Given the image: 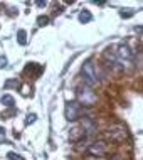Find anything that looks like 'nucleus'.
<instances>
[{
    "label": "nucleus",
    "instance_id": "1a4fd4ad",
    "mask_svg": "<svg viewBox=\"0 0 143 160\" xmlns=\"http://www.w3.org/2000/svg\"><path fill=\"white\" fill-rule=\"evenodd\" d=\"M7 157L10 158V160H24L19 153H14V152H8V153H7Z\"/></svg>",
    "mask_w": 143,
    "mask_h": 160
},
{
    "label": "nucleus",
    "instance_id": "20e7f679",
    "mask_svg": "<svg viewBox=\"0 0 143 160\" xmlns=\"http://www.w3.org/2000/svg\"><path fill=\"white\" fill-rule=\"evenodd\" d=\"M84 116V106L77 101H67L66 103V120L67 122H76L77 118Z\"/></svg>",
    "mask_w": 143,
    "mask_h": 160
},
{
    "label": "nucleus",
    "instance_id": "423d86ee",
    "mask_svg": "<svg viewBox=\"0 0 143 160\" xmlns=\"http://www.w3.org/2000/svg\"><path fill=\"white\" fill-rule=\"evenodd\" d=\"M93 20V15L89 14V10H83L79 14V22L81 24H88V22H91Z\"/></svg>",
    "mask_w": 143,
    "mask_h": 160
},
{
    "label": "nucleus",
    "instance_id": "4468645a",
    "mask_svg": "<svg viewBox=\"0 0 143 160\" xmlns=\"http://www.w3.org/2000/svg\"><path fill=\"white\" fill-rule=\"evenodd\" d=\"M113 160H120V158H113Z\"/></svg>",
    "mask_w": 143,
    "mask_h": 160
},
{
    "label": "nucleus",
    "instance_id": "0eeeda50",
    "mask_svg": "<svg viewBox=\"0 0 143 160\" xmlns=\"http://www.w3.org/2000/svg\"><path fill=\"white\" fill-rule=\"evenodd\" d=\"M0 101H2V105H5V106H8V108H12V106H14V103H15L14 98H12L10 94H3Z\"/></svg>",
    "mask_w": 143,
    "mask_h": 160
},
{
    "label": "nucleus",
    "instance_id": "ddd939ff",
    "mask_svg": "<svg viewBox=\"0 0 143 160\" xmlns=\"http://www.w3.org/2000/svg\"><path fill=\"white\" fill-rule=\"evenodd\" d=\"M0 135H5V130L3 128H0Z\"/></svg>",
    "mask_w": 143,
    "mask_h": 160
},
{
    "label": "nucleus",
    "instance_id": "6e6552de",
    "mask_svg": "<svg viewBox=\"0 0 143 160\" xmlns=\"http://www.w3.org/2000/svg\"><path fill=\"white\" fill-rule=\"evenodd\" d=\"M17 41H19V44H25L27 42V39H25V31H19L17 32Z\"/></svg>",
    "mask_w": 143,
    "mask_h": 160
},
{
    "label": "nucleus",
    "instance_id": "f257e3e1",
    "mask_svg": "<svg viewBox=\"0 0 143 160\" xmlns=\"http://www.w3.org/2000/svg\"><path fill=\"white\" fill-rule=\"evenodd\" d=\"M81 76H83L84 83L88 86H96L101 83V78H99V72L96 69V64H94L93 59H88L83 68H81Z\"/></svg>",
    "mask_w": 143,
    "mask_h": 160
},
{
    "label": "nucleus",
    "instance_id": "7ed1b4c3",
    "mask_svg": "<svg viewBox=\"0 0 143 160\" xmlns=\"http://www.w3.org/2000/svg\"><path fill=\"white\" fill-rule=\"evenodd\" d=\"M76 96H77V103L83 106H93L98 101V96L91 86H79L76 89Z\"/></svg>",
    "mask_w": 143,
    "mask_h": 160
},
{
    "label": "nucleus",
    "instance_id": "9d476101",
    "mask_svg": "<svg viewBox=\"0 0 143 160\" xmlns=\"http://www.w3.org/2000/svg\"><path fill=\"white\" fill-rule=\"evenodd\" d=\"M37 22H39V25H46L47 22H49V17H39V19H37Z\"/></svg>",
    "mask_w": 143,
    "mask_h": 160
},
{
    "label": "nucleus",
    "instance_id": "f8f14e48",
    "mask_svg": "<svg viewBox=\"0 0 143 160\" xmlns=\"http://www.w3.org/2000/svg\"><path fill=\"white\" fill-rule=\"evenodd\" d=\"M27 118H29V120H27V123H34V122H36V115H29Z\"/></svg>",
    "mask_w": 143,
    "mask_h": 160
},
{
    "label": "nucleus",
    "instance_id": "39448f33",
    "mask_svg": "<svg viewBox=\"0 0 143 160\" xmlns=\"http://www.w3.org/2000/svg\"><path fill=\"white\" fill-rule=\"evenodd\" d=\"M106 152H108V145H106V142H103V140L94 142V143L89 147V153L94 155V157H103V155H106Z\"/></svg>",
    "mask_w": 143,
    "mask_h": 160
},
{
    "label": "nucleus",
    "instance_id": "f03ea898",
    "mask_svg": "<svg viewBox=\"0 0 143 160\" xmlns=\"http://www.w3.org/2000/svg\"><path fill=\"white\" fill-rule=\"evenodd\" d=\"M94 132V123L91 122L89 118H83V122L76 123L71 130V140L72 142H77V140H83L88 135Z\"/></svg>",
    "mask_w": 143,
    "mask_h": 160
},
{
    "label": "nucleus",
    "instance_id": "9b49d317",
    "mask_svg": "<svg viewBox=\"0 0 143 160\" xmlns=\"http://www.w3.org/2000/svg\"><path fill=\"white\" fill-rule=\"evenodd\" d=\"M5 66H7V58L2 56V58H0V68H5Z\"/></svg>",
    "mask_w": 143,
    "mask_h": 160
}]
</instances>
